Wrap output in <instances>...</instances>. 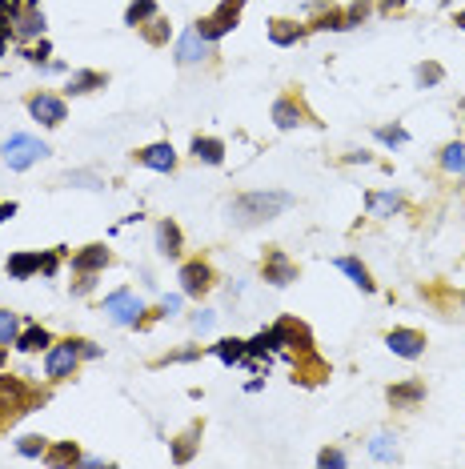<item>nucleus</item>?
<instances>
[{
    "mask_svg": "<svg viewBox=\"0 0 465 469\" xmlns=\"http://www.w3.org/2000/svg\"><path fill=\"white\" fill-rule=\"evenodd\" d=\"M137 161L148 164V169H157V173H173L176 153H173V145H148V148L137 153Z\"/></svg>",
    "mask_w": 465,
    "mask_h": 469,
    "instance_id": "obj_12",
    "label": "nucleus"
},
{
    "mask_svg": "<svg viewBox=\"0 0 465 469\" xmlns=\"http://www.w3.org/2000/svg\"><path fill=\"white\" fill-rule=\"evenodd\" d=\"M269 36H273V45H297V40H301V29H297L293 20H273Z\"/></svg>",
    "mask_w": 465,
    "mask_h": 469,
    "instance_id": "obj_20",
    "label": "nucleus"
},
{
    "mask_svg": "<svg viewBox=\"0 0 465 469\" xmlns=\"http://www.w3.org/2000/svg\"><path fill=\"white\" fill-rule=\"evenodd\" d=\"M369 209L377 213V217H389V213L401 209V197L397 193H369Z\"/></svg>",
    "mask_w": 465,
    "mask_h": 469,
    "instance_id": "obj_21",
    "label": "nucleus"
},
{
    "mask_svg": "<svg viewBox=\"0 0 465 469\" xmlns=\"http://www.w3.org/2000/svg\"><path fill=\"white\" fill-rule=\"evenodd\" d=\"M29 113L40 121V125H61L64 121V100L52 97V93H40V97L29 100Z\"/></svg>",
    "mask_w": 465,
    "mask_h": 469,
    "instance_id": "obj_9",
    "label": "nucleus"
},
{
    "mask_svg": "<svg viewBox=\"0 0 465 469\" xmlns=\"http://www.w3.org/2000/svg\"><path fill=\"white\" fill-rule=\"evenodd\" d=\"M457 29H465V13H457Z\"/></svg>",
    "mask_w": 465,
    "mask_h": 469,
    "instance_id": "obj_44",
    "label": "nucleus"
},
{
    "mask_svg": "<svg viewBox=\"0 0 465 469\" xmlns=\"http://www.w3.org/2000/svg\"><path fill=\"white\" fill-rule=\"evenodd\" d=\"M77 361H80V341H64V345H56L48 353L45 369H48V377H64V373L77 369Z\"/></svg>",
    "mask_w": 465,
    "mask_h": 469,
    "instance_id": "obj_7",
    "label": "nucleus"
},
{
    "mask_svg": "<svg viewBox=\"0 0 465 469\" xmlns=\"http://www.w3.org/2000/svg\"><path fill=\"white\" fill-rule=\"evenodd\" d=\"M153 17H157V4H153V0H137V4H128V13H125V20L132 29H137L141 20H153Z\"/></svg>",
    "mask_w": 465,
    "mask_h": 469,
    "instance_id": "obj_25",
    "label": "nucleus"
},
{
    "mask_svg": "<svg viewBox=\"0 0 465 469\" xmlns=\"http://www.w3.org/2000/svg\"><path fill=\"white\" fill-rule=\"evenodd\" d=\"M385 345H389L397 357H421L425 353V337H421L417 329H393V333L385 337Z\"/></svg>",
    "mask_w": 465,
    "mask_h": 469,
    "instance_id": "obj_8",
    "label": "nucleus"
},
{
    "mask_svg": "<svg viewBox=\"0 0 465 469\" xmlns=\"http://www.w3.org/2000/svg\"><path fill=\"white\" fill-rule=\"evenodd\" d=\"M16 333V317L8 313V309H0V345H8Z\"/></svg>",
    "mask_w": 465,
    "mask_h": 469,
    "instance_id": "obj_31",
    "label": "nucleus"
},
{
    "mask_svg": "<svg viewBox=\"0 0 465 469\" xmlns=\"http://www.w3.org/2000/svg\"><path fill=\"white\" fill-rule=\"evenodd\" d=\"M45 345H48V333H45V329H36V325L16 341V349H20V353H36V349H45Z\"/></svg>",
    "mask_w": 465,
    "mask_h": 469,
    "instance_id": "obj_26",
    "label": "nucleus"
},
{
    "mask_svg": "<svg viewBox=\"0 0 465 469\" xmlns=\"http://www.w3.org/2000/svg\"><path fill=\"white\" fill-rule=\"evenodd\" d=\"M208 285H213V273H208L205 261H189V265L181 269V289L189 293V297H201Z\"/></svg>",
    "mask_w": 465,
    "mask_h": 469,
    "instance_id": "obj_10",
    "label": "nucleus"
},
{
    "mask_svg": "<svg viewBox=\"0 0 465 469\" xmlns=\"http://www.w3.org/2000/svg\"><path fill=\"white\" fill-rule=\"evenodd\" d=\"M36 269H40V253H16V257H8V273H13L16 281L32 277Z\"/></svg>",
    "mask_w": 465,
    "mask_h": 469,
    "instance_id": "obj_18",
    "label": "nucleus"
},
{
    "mask_svg": "<svg viewBox=\"0 0 465 469\" xmlns=\"http://www.w3.org/2000/svg\"><path fill=\"white\" fill-rule=\"evenodd\" d=\"M20 453H24V457H36V453H45V437H24V441H20Z\"/></svg>",
    "mask_w": 465,
    "mask_h": 469,
    "instance_id": "obj_35",
    "label": "nucleus"
},
{
    "mask_svg": "<svg viewBox=\"0 0 465 469\" xmlns=\"http://www.w3.org/2000/svg\"><path fill=\"white\" fill-rule=\"evenodd\" d=\"M105 313L112 317V325H132L144 313V301L132 289H116L112 297H105Z\"/></svg>",
    "mask_w": 465,
    "mask_h": 469,
    "instance_id": "obj_4",
    "label": "nucleus"
},
{
    "mask_svg": "<svg viewBox=\"0 0 465 469\" xmlns=\"http://www.w3.org/2000/svg\"><path fill=\"white\" fill-rule=\"evenodd\" d=\"M201 56H208V40L197 33V29H189V33L176 40V61H181V65H197Z\"/></svg>",
    "mask_w": 465,
    "mask_h": 469,
    "instance_id": "obj_11",
    "label": "nucleus"
},
{
    "mask_svg": "<svg viewBox=\"0 0 465 469\" xmlns=\"http://www.w3.org/2000/svg\"><path fill=\"white\" fill-rule=\"evenodd\" d=\"M273 121H277V129H297V125H305V109L285 97L273 105Z\"/></svg>",
    "mask_w": 465,
    "mask_h": 469,
    "instance_id": "obj_14",
    "label": "nucleus"
},
{
    "mask_svg": "<svg viewBox=\"0 0 465 469\" xmlns=\"http://www.w3.org/2000/svg\"><path fill=\"white\" fill-rule=\"evenodd\" d=\"M377 137H381L385 145H401L405 141V129H377Z\"/></svg>",
    "mask_w": 465,
    "mask_h": 469,
    "instance_id": "obj_36",
    "label": "nucleus"
},
{
    "mask_svg": "<svg viewBox=\"0 0 465 469\" xmlns=\"http://www.w3.org/2000/svg\"><path fill=\"white\" fill-rule=\"evenodd\" d=\"M425 397V385H397V389H389V401L393 405H413V401H421Z\"/></svg>",
    "mask_w": 465,
    "mask_h": 469,
    "instance_id": "obj_23",
    "label": "nucleus"
},
{
    "mask_svg": "<svg viewBox=\"0 0 465 469\" xmlns=\"http://www.w3.org/2000/svg\"><path fill=\"white\" fill-rule=\"evenodd\" d=\"M40 157H48V145L36 141V137H24V132L8 137V145H4V164H8V169H29V164L40 161Z\"/></svg>",
    "mask_w": 465,
    "mask_h": 469,
    "instance_id": "obj_2",
    "label": "nucleus"
},
{
    "mask_svg": "<svg viewBox=\"0 0 465 469\" xmlns=\"http://www.w3.org/2000/svg\"><path fill=\"white\" fill-rule=\"evenodd\" d=\"M8 17L16 36H36L45 29V13L36 8V0H8Z\"/></svg>",
    "mask_w": 465,
    "mask_h": 469,
    "instance_id": "obj_5",
    "label": "nucleus"
},
{
    "mask_svg": "<svg viewBox=\"0 0 465 469\" xmlns=\"http://www.w3.org/2000/svg\"><path fill=\"white\" fill-rule=\"evenodd\" d=\"M337 269H341V273H349V277H353V285H357V289H361V293H373V281H369V269H365V265H361V261H353V257H341V261H337Z\"/></svg>",
    "mask_w": 465,
    "mask_h": 469,
    "instance_id": "obj_16",
    "label": "nucleus"
},
{
    "mask_svg": "<svg viewBox=\"0 0 465 469\" xmlns=\"http://www.w3.org/2000/svg\"><path fill=\"white\" fill-rule=\"evenodd\" d=\"M192 329H201V333L213 329V313H197V317H192Z\"/></svg>",
    "mask_w": 465,
    "mask_h": 469,
    "instance_id": "obj_38",
    "label": "nucleus"
},
{
    "mask_svg": "<svg viewBox=\"0 0 465 469\" xmlns=\"http://www.w3.org/2000/svg\"><path fill=\"white\" fill-rule=\"evenodd\" d=\"M16 213V205H0V225H4V217H13Z\"/></svg>",
    "mask_w": 465,
    "mask_h": 469,
    "instance_id": "obj_41",
    "label": "nucleus"
},
{
    "mask_svg": "<svg viewBox=\"0 0 465 469\" xmlns=\"http://www.w3.org/2000/svg\"><path fill=\"white\" fill-rule=\"evenodd\" d=\"M96 84H105L100 72H77V77L68 81V89H73V93H89V89H96Z\"/></svg>",
    "mask_w": 465,
    "mask_h": 469,
    "instance_id": "obj_29",
    "label": "nucleus"
},
{
    "mask_svg": "<svg viewBox=\"0 0 465 469\" xmlns=\"http://www.w3.org/2000/svg\"><path fill=\"white\" fill-rule=\"evenodd\" d=\"M441 164H445L449 173H465V145H449L441 153Z\"/></svg>",
    "mask_w": 465,
    "mask_h": 469,
    "instance_id": "obj_28",
    "label": "nucleus"
},
{
    "mask_svg": "<svg viewBox=\"0 0 465 469\" xmlns=\"http://www.w3.org/2000/svg\"><path fill=\"white\" fill-rule=\"evenodd\" d=\"M157 245H160L165 257H176V253H181V229H176L173 221H165V225L157 229Z\"/></svg>",
    "mask_w": 465,
    "mask_h": 469,
    "instance_id": "obj_19",
    "label": "nucleus"
},
{
    "mask_svg": "<svg viewBox=\"0 0 465 469\" xmlns=\"http://www.w3.org/2000/svg\"><path fill=\"white\" fill-rule=\"evenodd\" d=\"M105 265H109V249H105V245H89V249L73 261L77 273H96V269H105Z\"/></svg>",
    "mask_w": 465,
    "mask_h": 469,
    "instance_id": "obj_15",
    "label": "nucleus"
},
{
    "mask_svg": "<svg viewBox=\"0 0 465 469\" xmlns=\"http://www.w3.org/2000/svg\"><path fill=\"white\" fill-rule=\"evenodd\" d=\"M241 8H245V0H224V4L217 8V13H213V17L201 20V29H197V33L205 36V40H217V36H224L229 29H233V24H237V13H241Z\"/></svg>",
    "mask_w": 465,
    "mask_h": 469,
    "instance_id": "obj_6",
    "label": "nucleus"
},
{
    "mask_svg": "<svg viewBox=\"0 0 465 469\" xmlns=\"http://www.w3.org/2000/svg\"><path fill=\"white\" fill-rule=\"evenodd\" d=\"M29 405V389L16 377H0V425H13Z\"/></svg>",
    "mask_w": 465,
    "mask_h": 469,
    "instance_id": "obj_3",
    "label": "nucleus"
},
{
    "mask_svg": "<svg viewBox=\"0 0 465 469\" xmlns=\"http://www.w3.org/2000/svg\"><path fill=\"white\" fill-rule=\"evenodd\" d=\"M441 81V65H421L417 68V84L425 89V84H437Z\"/></svg>",
    "mask_w": 465,
    "mask_h": 469,
    "instance_id": "obj_33",
    "label": "nucleus"
},
{
    "mask_svg": "<svg viewBox=\"0 0 465 469\" xmlns=\"http://www.w3.org/2000/svg\"><path fill=\"white\" fill-rule=\"evenodd\" d=\"M317 461H321V466H345V453H341V449H325Z\"/></svg>",
    "mask_w": 465,
    "mask_h": 469,
    "instance_id": "obj_37",
    "label": "nucleus"
},
{
    "mask_svg": "<svg viewBox=\"0 0 465 469\" xmlns=\"http://www.w3.org/2000/svg\"><path fill=\"white\" fill-rule=\"evenodd\" d=\"M192 153H197V161H205V164H221L224 145L213 141V137H197V141H192Z\"/></svg>",
    "mask_w": 465,
    "mask_h": 469,
    "instance_id": "obj_17",
    "label": "nucleus"
},
{
    "mask_svg": "<svg viewBox=\"0 0 465 469\" xmlns=\"http://www.w3.org/2000/svg\"><path fill=\"white\" fill-rule=\"evenodd\" d=\"M369 453L377 457V461H397V445H393V437L389 433H377L369 441Z\"/></svg>",
    "mask_w": 465,
    "mask_h": 469,
    "instance_id": "obj_22",
    "label": "nucleus"
},
{
    "mask_svg": "<svg viewBox=\"0 0 465 469\" xmlns=\"http://www.w3.org/2000/svg\"><path fill=\"white\" fill-rule=\"evenodd\" d=\"M48 461H52V466H64V461H77V445H73V441H64V445H56V449L48 453Z\"/></svg>",
    "mask_w": 465,
    "mask_h": 469,
    "instance_id": "obj_30",
    "label": "nucleus"
},
{
    "mask_svg": "<svg viewBox=\"0 0 465 469\" xmlns=\"http://www.w3.org/2000/svg\"><path fill=\"white\" fill-rule=\"evenodd\" d=\"M29 56H32V61H45V56H48V45H45V40H40V49H32Z\"/></svg>",
    "mask_w": 465,
    "mask_h": 469,
    "instance_id": "obj_40",
    "label": "nucleus"
},
{
    "mask_svg": "<svg viewBox=\"0 0 465 469\" xmlns=\"http://www.w3.org/2000/svg\"><path fill=\"white\" fill-rule=\"evenodd\" d=\"M197 437H201V425H192L185 437H176V445H173V461H189L192 457V445H197Z\"/></svg>",
    "mask_w": 465,
    "mask_h": 469,
    "instance_id": "obj_24",
    "label": "nucleus"
},
{
    "mask_svg": "<svg viewBox=\"0 0 465 469\" xmlns=\"http://www.w3.org/2000/svg\"><path fill=\"white\" fill-rule=\"evenodd\" d=\"M160 309H165V313H176V309H181V297H165V301H160Z\"/></svg>",
    "mask_w": 465,
    "mask_h": 469,
    "instance_id": "obj_39",
    "label": "nucleus"
},
{
    "mask_svg": "<svg viewBox=\"0 0 465 469\" xmlns=\"http://www.w3.org/2000/svg\"><path fill=\"white\" fill-rule=\"evenodd\" d=\"M365 17H369V4H365V0H357L349 13H345V29H349V24H361Z\"/></svg>",
    "mask_w": 465,
    "mask_h": 469,
    "instance_id": "obj_34",
    "label": "nucleus"
},
{
    "mask_svg": "<svg viewBox=\"0 0 465 469\" xmlns=\"http://www.w3.org/2000/svg\"><path fill=\"white\" fill-rule=\"evenodd\" d=\"M462 301H465V297H462Z\"/></svg>",
    "mask_w": 465,
    "mask_h": 469,
    "instance_id": "obj_45",
    "label": "nucleus"
},
{
    "mask_svg": "<svg viewBox=\"0 0 465 469\" xmlns=\"http://www.w3.org/2000/svg\"><path fill=\"white\" fill-rule=\"evenodd\" d=\"M265 281H273V285H289V281H297V269L289 265L285 253H277V249H273L269 257H265Z\"/></svg>",
    "mask_w": 465,
    "mask_h": 469,
    "instance_id": "obj_13",
    "label": "nucleus"
},
{
    "mask_svg": "<svg viewBox=\"0 0 465 469\" xmlns=\"http://www.w3.org/2000/svg\"><path fill=\"white\" fill-rule=\"evenodd\" d=\"M68 185H80V189H105V180L93 177V173H68Z\"/></svg>",
    "mask_w": 465,
    "mask_h": 469,
    "instance_id": "obj_32",
    "label": "nucleus"
},
{
    "mask_svg": "<svg viewBox=\"0 0 465 469\" xmlns=\"http://www.w3.org/2000/svg\"><path fill=\"white\" fill-rule=\"evenodd\" d=\"M385 8H401V4H405V0H381Z\"/></svg>",
    "mask_w": 465,
    "mask_h": 469,
    "instance_id": "obj_42",
    "label": "nucleus"
},
{
    "mask_svg": "<svg viewBox=\"0 0 465 469\" xmlns=\"http://www.w3.org/2000/svg\"><path fill=\"white\" fill-rule=\"evenodd\" d=\"M4 361H8V349H4V345H0V365H4Z\"/></svg>",
    "mask_w": 465,
    "mask_h": 469,
    "instance_id": "obj_43",
    "label": "nucleus"
},
{
    "mask_svg": "<svg viewBox=\"0 0 465 469\" xmlns=\"http://www.w3.org/2000/svg\"><path fill=\"white\" fill-rule=\"evenodd\" d=\"M289 205H293L289 193H245L233 209H237V217H245V221H269L277 213H285Z\"/></svg>",
    "mask_w": 465,
    "mask_h": 469,
    "instance_id": "obj_1",
    "label": "nucleus"
},
{
    "mask_svg": "<svg viewBox=\"0 0 465 469\" xmlns=\"http://www.w3.org/2000/svg\"><path fill=\"white\" fill-rule=\"evenodd\" d=\"M217 357H221L224 365H233V361H241V357H245V341H237V337L221 341V345H217Z\"/></svg>",
    "mask_w": 465,
    "mask_h": 469,
    "instance_id": "obj_27",
    "label": "nucleus"
}]
</instances>
